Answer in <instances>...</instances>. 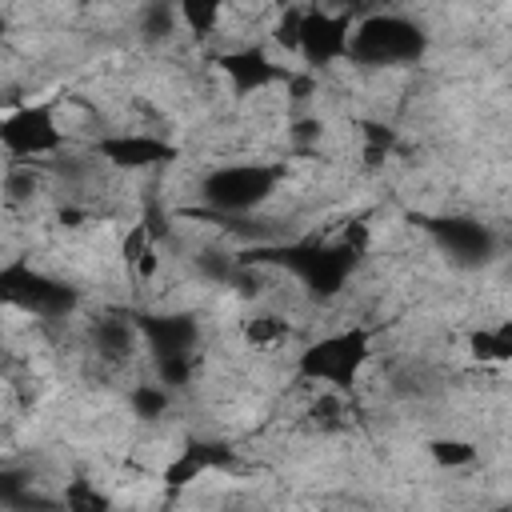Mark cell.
I'll return each mask as SVG.
<instances>
[{
	"instance_id": "1",
	"label": "cell",
	"mask_w": 512,
	"mask_h": 512,
	"mask_svg": "<svg viewBox=\"0 0 512 512\" xmlns=\"http://www.w3.org/2000/svg\"><path fill=\"white\" fill-rule=\"evenodd\" d=\"M368 356H372L368 332L364 328H344V332H332V336H320L316 344H308L296 356V376L312 380V384H328L332 392H344L360 376Z\"/></svg>"
},
{
	"instance_id": "2",
	"label": "cell",
	"mask_w": 512,
	"mask_h": 512,
	"mask_svg": "<svg viewBox=\"0 0 512 512\" xmlns=\"http://www.w3.org/2000/svg\"><path fill=\"white\" fill-rule=\"evenodd\" d=\"M424 48V36L412 20L392 16V12H376L368 20L356 24V32L348 36V56L360 64H400V60H416Z\"/></svg>"
},
{
	"instance_id": "3",
	"label": "cell",
	"mask_w": 512,
	"mask_h": 512,
	"mask_svg": "<svg viewBox=\"0 0 512 512\" xmlns=\"http://www.w3.org/2000/svg\"><path fill=\"white\" fill-rule=\"evenodd\" d=\"M280 184V168H268V164H224L216 172L204 176L200 192L208 200V208L216 212H252L260 208Z\"/></svg>"
},
{
	"instance_id": "4",
	"label": "cell",
	"mask_w": 512,
	"mask_h": 512,
	"mask_svg": "<svg viewBox=\"0 0 512 512\" xmlns=\"http://www.w3.org/2000/svg\"><path fill=\"white\" fill-rule=\"evenodd\" d=\"M0 300L12 304V308H24L32 316H44V320L48 316H64L76 304L72 288H64L60 280L36 272L28 260H12V264L0 268Z\"/></svg>"
},
{
	"instance_id": "5",
	"label": "cell",
	"mask_w": 512,
	"mask_h": 512,
	"mask_svg": "<svg viewBox=\"0 0 512 512\" xmlns=\"http://www.w3.org/2000/svg\"><path fill=\"white\" fill-rule=\"evenodd\" d=\"M60 144H64V128L56 124L52 104H24L0 116V148L20 164L32 156H48Z\"/></svg>"
},
{
	"instance_id": "6",
	"label": "cell",
	"mask_w": 512,
	"mask_h": 512,
	"mask_svg": "<svg viewBox=\"0 0 512 512\" xmlns=\"http://www.w3.org/2000/svg\"><path fill=\"white\" fill-rule=\"evenodd\" d=\"M352 16L332 8H304V32H300V56L312 68H324L340 56H348Z\"/></svg>"
},
{
	"instance_id": "7",
	"label": "cell",
	"mask_w": 512,
	"mask_h": 512,
	"mask_svg": "<svg viewBox=\"0 0 512 512\" xmlns=\"http://www.w3.org/2000/svg\"><path fill=\"white\" fill-rule=\"evenodd\" d=\"M92 156H100L112 168H128V172H144L156 164L176 160V148L160 136H144V132H112L92 140Z\"/></svg>"
},
{
	"instance_id": "8",
	"label": "cell",
	"mask_w": 512,
	"mask_h": 512,
	"mask_svg": "<svg viewBox=\"0 0 512 512\" xmlns=\"http://www.w3.org/2000/svg\"><path fill=\"white\" fill-rule=\"evenodd\" d=\"M224 464H232V448H228V444L192 440L188 448H180V456H176V460H168V464H164L160 480H164V488L180 492V488L196 484L204 472H212V468H224Z\"/></svg>"
},
{
	"instance_id": "9",
	"label": "cell",
	"mask_w": 512,
	"mask_h": 512,
	"mask_svg": "<svg viewBox=\"0 0 512 512\" xmlns=\"http://www.w3.org/2000/svg\"><path fill=\"white\" fill-rule=\"evenodd\" d=\"M216 64H220V72L232 80V88H236V96H248V92H256V88H268L272 80H280V76H288V72H280L256 44H248V48H236V52H220L216 56Z\"/></svg>"
},
{
	"instance_id": "10",
	"label": "cell",
	"mask_w": 512,
	"mask_h": 512,
	"mask_svg": "<svg viewBox=\"0 0 512 512\" xmlns=\"http://www.w3.org/2000/svg\"><path fill=\"white\" fill-rule=\"evenodd\" d=\"M136 328L128 320H96L92 324V348H96V360H108V364H124L132 360L136 352Z\"/></svg>"
},
{
	"instance_id": "11",
	"label": "cell",
	"mask_w": 512,
	"mask_h": 512,
	"mask_svg": "<svg viewBox=\"0 0 512 512\" xmlns=\"http://www.w3.org/2000/svg\"><path fill=\"white\" fill-rule=\"evenodd\" d=\"M288 320L280 316V312H252L244 324H240V336H244V344L248 348H256V352H272V348H280L284 340H288Z\"/></svg>"
},
{
	"instance_id": "12",
	"label": "cell",
	"mask_w": 512,
	"mask_h": 512,
	"mask_svg": "<svg viewBox=\"0 0 512 512\" xmlns=\"http://www.w3.org/2000/svg\"><path fill=\"white\" fill-rule=\"evenodd\" d=\"M60 512H112V496L104 488H96L92 480L72 476L60 488Z\"/></svg>"
},
{
	"instance_id": "13",
	"label": "cell",
	"mask_w": 512,
	"mask_h": 512,
	"mask_svg": "<svg viewBox=\"0 0 512 512\" xmlns=\"http://www.w3.org/2000/svg\"><path fill=\"white\" fill-rule=\"evenodd\" d=\"M468 356L480 360V364H504L512 356V332H508V324L504 328H476L468 336Z\"/></svg>"
},
{
	"instance_id": "14",
	"label": "cell",
	"mask_w": 512,
	"mask_h": 512,
	"mask_svg": "<svg viewBox=\"0 0 512 512\" xmlns=\"http://www.w3.org/2000/svg\"><path fill=\"white\" fill-rule=\"evenodd\" d=\"M308 416H312V424L320 428V432H340V428H348L352 420V408H348V400H344V392H320L316 400H312V408H308Z\"/></svg>"
},
{
	"instance_id": "15",
	"label": "cell",
	"mask_w": 512,
	"mask_h": 512,
	"mask_svg": "<svg viewBox=\"0 0 512 512\" xmlns=\"http://www.w3.org/2000/svg\"><path fill=\"white\" fill-rule=\"evenodd\" d=\"M40 188H44V176L32 164H12L4 176V200L8 204H32Z\"/></svg>"
},
{
	"instance_id": "16",
	"label": "cell",
	"mask_w": 512,
	"mask_h": 512,
	"mask_svg": "<svg viewBox=\"0 0 512 512\" xmlns=\"http://www.w3.org/2000/svg\"><path fill=\"white\" fill-rule=\"evenodd\" d=\"M428 452H432V460H436L440 468H472V464L480 460V448H476L472 440H456V436L432 440Z\"/></svg>"
},
{
	"instance_id": "17",
	"label": "cell",
	"mask_w": 512,
	"mask_h": 512,
	"mask_svg": "<svg viewBox=\"0 0 512 512\" xmlns=\"http://www.w3.org/2000/svg\"><path fill=\"white\" fill-rule=\"evenodd\" d=\"M180 20H184L196 36H208V32L220 28L224 8H220V4H208V0H188V4H180Z\"/></svg>"
},
{
	"instance_id": "18",
	"label": "cell",
	"mask_w": 512,
	"mask_h": 512,
	"mask_svg": "<svg viewBox=\"0 0 512 512\" xmlns=\"http://www.w3.org/2000/svg\"><path fill=\"white\" fill-rule=\"evenodd\" d=\"M300 32H304V8H284L272 24V40L284 48V52H300Z\"/></svg>"
},
{
	"instance_id": "19",
	"label": "cell",
	"mask_w": 512,
	"mask_h": 512,
	"mask_svg": "<svg viewBox=\"0 0 512 512\" xmlns=\"http://www.w3.org/2000/svg\"><path fill=\"white\" fill-rule=\"evenodd\" d=\"M128 400H132V408H136V416H144V420H152V416H160V412L168 408V388H164V384H136Z\"/></svg>"
},
{
	"instance_id": "20",
	"label": "cell",
	"mask_w": 512,
	"mask_h": 512,
	"mask_svg": "<svg viewBox=\"0 0 512 512\" xmlns=\"http://www.w3.org/2000/svg\"><path fill=\"white\" fill-rule=\"evenodd\" d=\"M0 32H4V16H0Z\"/></svg>"
}]
</instances>
